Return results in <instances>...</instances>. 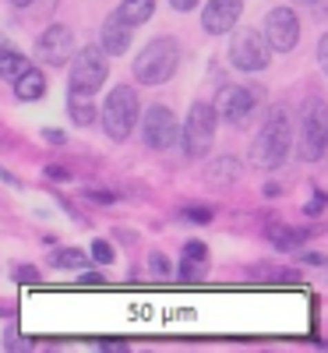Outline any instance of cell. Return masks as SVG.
Instances as JSON below:
<instances>
[{
	"label": "cell",
	"mask_w": 328,
	"mask_h": 353,
	"mask_svg": "<svg viewBox=\"0 0 328 353\" xmlns=\"http://www.w3.org/2000/svg\"><path fill=\"white\" fill-rule=\"evenodd\" d=\"M289 145H293V124L286 110H272L268 121L261 124V131L251 141V163L258 170H279L289 156Z\"/></svg>",
	"instance_id": "obj_1"
},
{
	"label": "cell",
	"mask_w": 328,
	"mask_h": 353,
	"mask_svg": "<svg viewBox=\"0 0 328 353\" xmlns=\"http://www.w3.org/2000/svg\"><path fill=\"white\" fill-rule=\"evenodd\" d=\"M181 43L173 36H159L152 39L138 57H134V81L138 85H163L176 74L181 68Z\"/></svg>",
	"instance_id": "obj_2"
},
{
	"label": "cell",
	"mask_w": 328,
	"mask_h": 353,
	"mask_svg": "<svg viewBox=\"0 0 328 353\" xmlns=\"http://www.w3.org/2000/svg\"><path fill=\"white\" fill-rule=\"evenodd\" d=\"M138 113H141V99L131 85H113L110 96L103 99V131L113 141H127L131 131L138 128Z\"/></svg>",
	"instance_id": "obj_3"
},
{
	"label": "cell",
	"mask_w": 328,
	"mask_h": 353,
	"mask_svg": "<svg viewBox=\"0 0 328 353\" xmlns=\"http://www.w3.org/2000/svg\"><path fill=\"white\" fill-rule=\"evenodd\" d=\"M216 128H219V113L212 103H194L187 110V121L181 124V149L187 159H205L216 145Z\"/></svg>",
	"instance_id": "obj_4"
},
{
	"label": "cell",
	"mask_w": 328,
	"mask_h": 353,
	"mask_svg": "<svg viewBox=\"0 0 328 353\" xmlns=\"http://www.w3.org/2000/svg\"><path fill=\"white\" fill-rule=\"evenodd\" d=\"M71 78H68V92H78V96H96L103 81L110 78V61L99 46H81L74 50L71 57Z\"/></svg>",
	"instance_id": "obj_5"
},
{
	"label": "cell",
	"mask_w": 328,
	"mask_h": 353,
	"mask_svg": "<svg viewBox=\"0 0 328 353\" xmlns=\"http://www.w3.org/2000/svg\"><path fill=\"white\" fill-rule=\"evenodd\" d=\"M328 149V110L321 99H307L300 117V159L318 163Z\"/></svg>",
	"instance_id": "obj_6"
},
{
	"label": "cell",
	"mask_w": 328,
	"mask_h": 353,
	"mask_svg": "<svg viewBox=\"0 0 328 353\" xmlns=\"http://www.w3.org/2000/svg\"><path fill=\"white\" fill-rule=\"evenodd\" d=\"M268 61H272V50H268L261 32H254V28H240V32H233V39H229V64L236 71L254 74V71H265Z\"/></svg>",
	"instance_id": "obj_7"
},
{
	"label": "cell",
	"mask_w": 328,
	"mask_h": 353,
	"mask_svg": "<svg viewBox=\"0 0 328 353\" xmlns=\"http://www.w3.org/2000/svg\"><path fill=\"white\" fill-rule=\"evenodd\" d=\"M141 138L148 149L156 152H166L170 145H176V138H181V121H176V113L170 106H148L145 110V121H141Z\"/></svg>",
	"instance_id": "obj_8"
},
{
	"label": "cell",
	"mask_w": 328,
	"mask_h": 353,
	"mask_svg": "<svg viewBox=\"0 0 328 353\" xmlns=\"http://www.w3.org/2000/svg\"><path fill=\"white\" fill-rule=\"evenodd\" d=\"M265 43L276 53H289L300 43V14L293 8H272L265 14Z\"/></svg>",
	"instance_id": "obj_9"
},
{
	"label": "cell",
	"mask_w": 328,
	"mask_h": 353,
	"mask_svg": "<svg viewBox=\"0 0 328 353\" xmlns=\"http://www.w3.org/2000/svg\"><path fill=\"white\" fill-rule=\"evenodd\" d=\"M254 106H258V92L254 88H244V85H223L216 96V113L233 128H244L251 121Z\"/></svg>",
	"instance_id": "obj_10"
},
{
	"label": "cell",
	"mask_w": 328,
	"mask_h": 353,
	"mask_svg": "<svg viewBox=\"0 0 328 353\" xmlns=\"http://www.w3.org/2000/svg\"><path fill=\"white\" fill-rule=\"evenodd\" d=\"M36 53L50 68H64L74 57V32L68 25H46V32H39L36 39Z\"/></svg>",
	"instance_id": "obj_11"
},
{
	"label": "cell",
	"mask_w": 328,
	"mask_h": 353,
	"mask_svg": "<svg viewBox=\"0 0 328 353\" xmlns=\"http://www.w3.org/2000/svg\"><path fill=\"white\" fill-rule=\"evenodd\" d=\"M240 18H244V0H208L201 11V28L208 36H223L233 32Z\"/></svg>",
	"instance_id": "obj_12"
},
{
	"label": "cell",
	"mask_w": 328,
	"mask_h": 353,
	"mask_svg": "<svg viewBox=\"0 0 328 353\" xmlns=\"http://www.w3.org/2000/svg\"><path fill=\"white\" fill-rule=\"evenodd\" d=\"M131 39H134V28L121 18V14H106V21H103V28H99V50L106 53V57H124L127 50H131Z\"/></svg>",
	"instance_id": "obj_13"
},
{
	"label": "cell",
	"mask_w": 328,
	"mask_h": 353,
	"mask_svg": "<svg viewBox=\"0 0 328 353\" xmlns=\"http://www.w3.org/2000/svg\"><path fill=\"white\" fill-rule=\"evenodd\" d=\"M46 88H50L46 71H39V68H32V64H28V68L14 78V96H18V103H36V99H43Z\"/></svg>",
	"instance_id": "obj_14"
},
{
	"label": "cell",
	"mask_w": 328,
	"mask_h": 353,
	"mask_svg": "<svg viewBox=\"0 0 328 353\" xmlns=\"http://www.w3.org/2000/svg\"><path fill=\"white\" fill-rule=\"evenodd\" d=\"M240 173H244L240 159H236V156H223V159L205 166V181L216 184V188H229V184H236V176H240Z\"/></svg>",
	"instance_id": "obj_15"
},
{
	"label": "cell",
	"mask_w": 328,
	"mask_h": 353,
	"mask_svg": "<svg viewBox=\"0 0 328 353\" xmlns=\"http://www.w3.org/2000/svg\"><path fill=\"white\" fill-rule=\"evenodd\" d=\"M311 237V230L304 226H283V223H272V226H268V241H272L279 251H293V248H300L304 241Z\"/></svg>",
	"instance_id": "obj_16"
},
{
	"label": "cell",
	"mask_w": 328,
	"mask_h": 353,
	"mask_svg": "<svg viewBox=\"0 0 328 353\" xmlns=\"http://www.w3.org/2000/svg\"><path fill=\"white\" fill-rule=\"evenodd\" d=\"M68 113H71V121L78 128H92L99 121V113H96V103L92 96H78V92H68Z\"/></svg>",
	"instance_id": "obj_17"
},
{
	"label": "cell",
	"mask_w": 328,
	"mask_h": 353,
	"mask_svg": "<svg viewBox=\"0 0 328 353\" xmlns=\"http://www.w3.org/2000/svg\"><path fill=\"white\" fill-rule=\"evenodd\" d=\"M116 14H121L131 28H141L148 18L156 14V0H121V8H116Z\"/></svg>",
	"instance_id": "obj_18"
},
{
	"label": "cell",
	"mask_w": 328,
	"mask_h": 353,
	"mask_svg": "<svg viewBox=\"0 0 328 353\" xmlns=\"http://www.w3.org/2000/svg\"><path fill=\"white\" fill-rule=\"evenodd\" d=\"M25 68H28L25 53H18V50H4V46H0V78H4V81H14Z\"/></svg>",
	"instance_id": "obj_19"
},
{
	"label": "cell",
	"mask_w": 328,
	"mask_h": 353,
	"mask_svg": "<svg viewBox=\"0 0 328 353\" xmlns=\"http://www.w3.org/2000/svg\"><path fill=\"white\" fill-rule=\"evenodd\" d=\"M50 265H53V269H85V265H88V254L78 251V248H61V251H53Z\"/></svg>",
	"instance_id": "obj_20"
},
{
	"label": "cell",
	"mask_w": 328,
	"mask_h": 353,
	"mask_svg": "<svg viewBox=\"0 0 328 353\" xmlns=\"http://www.w3.org/2000/svg\"><path fill=\"white\" fill-rule=\"evenodd\" d=\"M181 216H184L187 223H212L216 209H212V205H184Z\"/></svg>",
	"instance_id": "obj_21"
},
{
	"label": "cell",
	"mask_w": 328,
	"mask_h": 353,
	"mask_svg": "<svg viewBox=\"0 0 328 353\" xmlns=\"http://www.w3.org/2000/svg\"><path fill=\"white\" fill-rule=\"evenodd\" d=\"M148 272H152V279H166L173 272V265H170V258L163 251H152L148 254Z\"/></svg>",
	"instance_id": "obj_22"
},
{
	"label": "cell",
	"mask_w": 328,
	"mask_h": 353,
	"mask_svg": "<svg viewBox=\"0 0 328 353\" xmlns=\"http://www.w3.org/2000/svg\"><path fill=\"white\" fill-rule=\"evenodd\" d=\"M88 254H92V261H96V265H113V258H116V254H113V244H110V241H103V237H96V241H92V251H88Z\"/></svg>",
	"instance_id": "obj_23"
},
{
	"label": "cell",
	"mask_w": 328,
	"mask_h": 353,
	"mask_svg": "<svg viewBox=\"0 0 328 353\" xmlns=\"http://www.w3.org/2000/svg\"><path fill=\"white\" fill-rule=\"evenodd\" d=\"M4 346H8V350H32L36 343H32V339H25L18 325H11V329L4 332Z\"/></svg>",
	"instance_id": "obj_24"
},
{
	"label": "cell",
	"mask_w": 328,
	"mask_h": 353,
	"mask_svg": "<svg viewBox=\"0 0 328 353\" xmlns=\"http://www.w3.org/2000/svg\"><path fill=\"white\" fill-rule=\"evenodd\" d=\"M11 279H14V283H39V269H36V265H28V261H25V265L14 261Z\"/></svg>",
	"instance_id": "obj_25"
},
{
	"label": "cell",
	"mask_w": 328,
	"mask_h": 353,
	"mask_svg": "<svg viewBox=\"0 0 328 353\" xmlns=\"http://www.w3.org/2000/svg\"><path fill=\"white\" fill-rule=\"evenodd\" d=\"M184 258L205 265V261H208V248H205V241H187V244H184Z\"/></svg>",
	"instance_id": "obj_26"
},
{
	"label": "cell",
	"mask_w": 328,
	"mask_h": 353,
	"mask_svg": "<svg viewBox=\"0 0 328 353\" xmlns=\"http://www.w3.org/2000/svg\"><path fill=\"white\" fill-rule=\"evenodd\" d=\"M201 269H205V265H198V261H181V269H176V276H181L184 283H194V279H201Z\"/></svg>",
	"instance_id": "obj_27"
},
{
	"label": "cell",
	"mask_w": 328,
	"mask_h": 353,
	"mask_svg": "<svg viewBox=\"0 0 328 353\" xmlns=\"http://www.w3.org/2000/svg\"><path fill=\"white\" fill-rule=\"evenodd\" d=\"M53 8H57V0H28L25 11H36L39 18H46V14H53Z\"/></svg>",
	"instance_id": "obj_28"
},
{
	"label": "cell",
	"mask_w": 328,
	"mask_h": 353,
	"mask_svg": "<svg viewBox=\"0 0 328 353\" xmlns=\"http://www.w3.org/2000/svg\"><path fill=\"white\" fill-rule=\"evenodd\" d=\"M325 201H328V194H325V188H314V201L304 209V216H318L321 209H325Z\"/></svg>",
	"instance_id": "obj_29"
},
{
	"label": "cell",
	"mask_w": 328,
	"mask_h": 353,
	"mask_svg": "<svg viewBox=\"0 0 328 353\" xmlns=\"http://www.w3.org/2000/svg\"><path fill=\"white\" fill-rule=\"evenodd\" d=\"M81 276H78V283H85V286H99L103 283V276L99 272H92V269H88V265H85V269H78Z\"/></svg>",
	"instance_id": "obj_30"
},
{
	"label": "cell",
	"mask_w": 328,
	"mask_h": 353,
	"mask_svg": "<svg viewBox=\"0 0 328 353\" xmlns=\"http://www.w3.org/2000/svg\"><path fill=\"white\" fill-rule=\"evenodd\" d=\"M43 138H46L50 145H64V141H68V134H64L61 128H43Z\"/></svg>",
	"instance_id": "obj_31"
},
{
	"label": "cell",
	"mask_w": 328,
	"mask_h": 353,
	"mask_svg": "<svg viewBox=\"0 0 328 353\" xmlns=\"http://www.w3.org/2000/svg\"><path fill=\"white\" fill-rule=\"evenodd\" d=\"M318 64L328 68V36H321V43H318Z\"/></svg>",
	"instance_id": "obj_32"
},
{
	"label": "cell",
	"mask_w": 328,
	"mask_h": 353,
	"mask_svg": "<svg viewBox=\"0 0 328 353\" xmlns=\"http://www.w3.org/2000/svg\"><path fill=\"white\" fill-rule=\"evenodd\" d=\"M46 176H53V181H68L71 173H68L64 166H46Z\"/></svg>",
	"instance_id": "obj_33"
},
{
	"label": "cell",
	"mask_w": 328,
	"mask_h": 353,
	"mask_svg": "<svg viewBox=\"0 0 328 353\" xmlns=\"http://www.w3.org/2000/svg\"><path fill=\"white\" fill-rule=\"evenodd\" d=\"M170 8L173 11H191V8H198V0H170Z\"/></svg>",
	"instance_id": "obj_34"
},
{
	"label": "cell",
	"mask_w": 328,
	"mask_h": 353,
	"mask_svg": "<svg viewBox=\"0 0 328 353\" xmlns=\"http://www.w3.org/2000/svg\"><path fill=\"white\" fill-rule=\"evenodd\" d=\"M261 194H265V198H279V194H283V188H279V184H265V188H261Z\"/></svg>",
	"instance_id": "obj_35"
},
{
	"label": "cell",
	"mask_w": 328,
	"mask_h": 353,
	"mask_svg": "<svg viewBox=\"0 0 328 353\" xmlns=\"http://www.w3.org/2000/svg\"><path fill=\"white\" fill-rule=\"evenodd\" d=\"M88 198H96V201H113V194H110V191H92Z\"/></svg>",
	"instance_id": "obj_36"
},
{
	"label": "cell",
	"mask_w": 328,
	"mask_h": 353,
	"mask_svg": "<svg viewBox=\"0 0 328 353\" xmlns=\"http://www.w3.org/2000/svg\"><path fill=\"white\" fill-rule=\"evenodd\" d=\"M0 181H8V184H18V176H14V173H8L4 166H0Z\"/></svg>",
	"instance_id": "obj_37"
},
{
	"label": "cell",
	"mask_w": 328,
	"mask_h": 353,
	"mask_svg": "<svg viewBox=\"0 0 328 353\" xmlns=\"http://www.w3.org/2000/svg\"><path fill=\"white\" fill-rule=\"evenodd\" d=\"M99 346H103V350H121V346H124V343H116V339H103V343H99Z\"/></svg>",
	"instance_id": "obj_38"
},
{
	"label": "cell",
	"mask_w": 328,
	"mask_h": 353,
	"mask_svg": "<svg viewBox=\"0 0 328 353\" xmlns=\"http://www.w3.org/2000/svg\"><path fill=\"white\" fill-rule=\"evenodd\" d=\"M304 261H307V265H325V258H321V254H304Z\"/></svg>",
	"instance_id": "obj_39"
},
{
	"label": "cell",
	"mask_w": 328,
	"mask_h": 353,
	"mask_svg": "<svg viewBox=\"0 0 328 353\" xmlns=\"http://www.w3.org/2000/svg\"><path fill=\"white\" fill-rule=\"evenodd\" d=\"M0 318H14V307H8V304H0Z\"/></svg>",
	"instance_id": "obj_40"
},
{
	"label": "cell",
	"mask_w": 328,
	"mask_h": 353,
	"mask_svg": "<svg viewBox=\"0 0 328 353\" xmlns=\"http://www.w3.org/2000/svg\"><path fill=\"white\" fill-rule=\"evenodd\" d=\"M8 4H14V8H28V0H8Z\"/></svg>",
	"instance_id": "obj_41"
},
{
	"label": "cell",
	"mask_w": 328,
	"mask_h": 353,
	"mask_svg": "<svg viewBox=\"0 0 328 353\" xmlns=\"http://www.w3.org/2000/svg\"><path fill=\"white\" fill-rule=\"evenodd\" d=\"M296 4H318V0H296Z\"/></svg>",
	"instance_id": "obj_42"
}]
</instances>
